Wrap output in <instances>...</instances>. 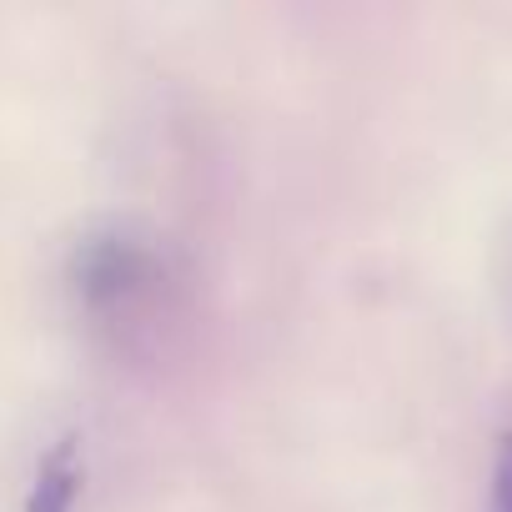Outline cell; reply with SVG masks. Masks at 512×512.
I'll return each instance as SVG.
<instances>
[{
	"label": "cell",
	"mask_w": 512,
	"mask_h": 512,
	"mask_svg": "<svg viewBox=\"0 0 512 512\" xmlns=\"http://www.w3.org/2000/svg\"><path fill=\"white\" fill-rule=\"evenodd\" d=\"M146 277H151V256L126 231L96 236L81 251V292L96 307H126L146 287Z\"/></svg>",
	"instance_id": "6da1fadb"
},
{
	"label": "cell",
	"mask_w": 512,
	"mask_h": 512,
	"mask_svg": "<svg viewBox=\"0 0 512 512\" xmlns=\"http://www.w3.org/2000/svg\"><path fill=\"white\" fill-rule=\"evenodd\" d=\"M492 512H512V432L497 442L492 457Z\"/></svg>",
	"instance_id": "7a4b0ae2"
}]
</instances>
